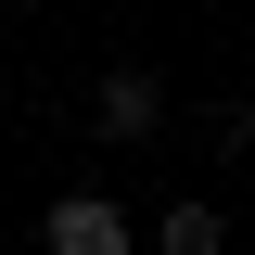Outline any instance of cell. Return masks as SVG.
<instances>
[{"label": "cell", "mask_w": 255, "mask_h": 255, "mask_svg": "<svg viewBox=\"0 0 255 255\" xmlns=\"http://www.w3.org/2000/svg\"><path fill=\"white\" fill-rule=\"evenodd\" d=\"M26 13H38V0H26Z\"/></svg>", "instance_id": "4"}, {"label": "cell", "mask_w": 255, "mask_h": 255, "mask_svg": "<svg viewBox=\"0 0 255 255\" xmlns=\"http://www.w3.org/2000/svg\"><path fill=\"white\" fill-rule=\"evenodd\" d=\"M90 115H102V140H153L166 128V77L153 64H115V77L90 90Z\"/></svg>", "instance_id": "1"}, {"label": "cell", "mask_w": 255, "mask_h": 255, "mask_svg": "<svg viewBox=\"0 0 255 255\" xmlns=\"http://www.w3.org/2000/svg\"><path fill=\"white\" fill-rule=\"evenodd\" d=\"M153 255H230V217L204 204V191H179V204L153 217Z\"/></svg>", "instance_id": "3"}, {"label": "cell", "mask_w": 255, "mask_h": 255, "mask_svg": "<svg viewBox=\"0 0 255 255\" xmlns=\"http://www.w3.org/2000/svg\"><path fill=\"white\" fill-rule=\"evenodd\" d=\"M38 243H51V255H128V204H102V191H64L51 217H38Z\"/></svg>", "instance_id": "2"}]
</instances>
